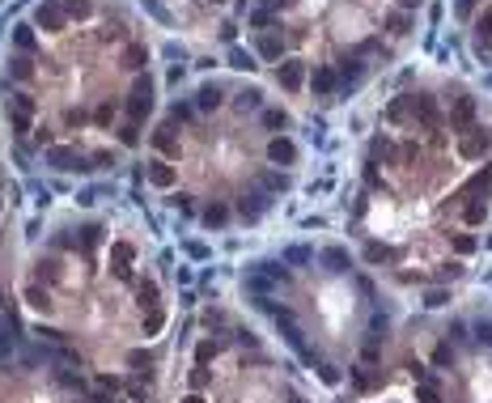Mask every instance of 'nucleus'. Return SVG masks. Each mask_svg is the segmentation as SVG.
Instances as JSON below:
<instances>
[{"label": "nucleus", "mask_w": 492, "mask_h": 403, "mask_svg": "<svg viewBox=\"0 0 492 403\" xmlns=\"http://www.w3.org/2000/svg\"><path fill=\"white\" fill-rule=\"evenodd\" d=\"M153 111V85H149V77H140L136 85H132V93H128V119L136 123V119H144Z\"/></svg>", "instance_id": "1"}, {"label": "nucleus", "mask_w": 492, "mask_h": 403, "mask_svg": "<svg viewBox=\"0 0 492 403\" xmlns=\"http://www.w3.org/2000/svg\"><path fill=\"white\" fill-rule=\"evenodd\" d=\"M47 166H56V170H89L77 149H64V144H51L47 149Z\"/></svg>", "instance_id": "2"}, {"label": "nucleus", "mask_w": 492, "mask_h": 403, "mask_svg": "<svg viewBox=\"0 0 492 403\" xmlns=\"http://www.w3.org/2000/svg\"><path fill=\"white\" fill-rule=\"evenodd\" d=\"M34 22H38L43 30H51V34H60L68 17H64V5H56V0H43V5L34 9Z\"/></svg>", "instance_id": "3"}, {"label": "nucleus", "mask_w": 492, "mask_h": 403, "mask_svg": "<svg viewBox=\"0 0 492 403\" xmlns=\"http://www.w3.org/2000/svg\"><path fill=\"white\" fill-rule=\"evenodd\" d=\"M132 259H136V250H132L128 242H115V246H111V272H115L119 280L132 276Z\"/></svg>", "instance_id": "4"}, {"label": "nucleus", "mask_w": 492, "mask_h": 403, "mask_svg": "<svg viewBox=\"0 0 492 403\" xmlns=\"http://www.w3.org/2000/svg\"><path fill=\"white\" fill-rule=\"evenodd\" d=\"M267 162H276V166H293V162H297V149H293V140L276 136V140L267 144Z\"/></svg>", "instance_id": "5"}, {"label": "nucleus", "mask_w": 492, "mask_h": 403, "mask_svg": "<svg viewBox=\"0 0 492 403\" xmlns=\"http://www.w3.org/2000/svg\"><path fill=\"white\" fill-rule=\"evenodd\" d=\"M276 77H281L285 89H301V85H306V64H301V60H285Z\"/></svg>", "instance_id": "6"}, {"label": "nucleus", "mask_w": 492, "mask_h": 403, "mask_svg": "<svg viewBox=\"0 0 492 403\" xmlns=\"http://www.w3.org/2000/svg\"><path fill=\"white\" fill-rule=\"evenodd\" d=\"M310 85H314V93H336V85H340V77H336V68H314V77H310Z\"/></svg>", "instance_id": "7"}, {"label": "nucleus", "mask_w": 492, "mask_h": 403, "mask_svg": "<svg viewBox=\"0 0 492 403\" xmlns=\"http://www.w3.org/2000/svg\"><path fill=\"white\" fill-rule=\"evenodd\" d=\"M412 111H416V98H395V102L387 107V123H403Z\"/></svg>", "instance_id": "8"}, {"label": "nucleus", "mask_w": 492, "mask_h": 403, "mask_svg": "<svg viewBox=\"0 0 492 403\" xmlns=\"http://www.w3.org/2000/svg\"><path fill=\"white\" fill-rule=\"evenodd\" d=\"M475 43H479V52H488V47H492V5H488L484 17L475 22Z\"/></svg>", "instance_id": "9"}, {"label": "nucleus", "mask_w": 492, "mask_h": 403, "mask_svg": "<svg viewBox=\"0 0 492 403\" xmlns=\"http://www.w3.org/2000/svg\"><path fill=\"white\" fill-rule=\"evenodd\" d=\"M170 132H174L170 123H166V128H157V132H153V144H157V149H161V153H166V158H174V153H179V140H174Z\"/></svg>", "instance_id": "10"}, {"label": "nucleus", "mask_w": 492, "mask_h": 403, "mask_svg": "<svg viewBox=\"0 0 492 403\" xmlns=\"http://www.w3.org/2000/svg\"><path fill=\"white\" fill-rule=\"evenodd\" d=\"M484 149H488V136H467V140L459 144V153H463L467 162H475V158H484Z\"/></svg>", "instance_id": "11"}, {"label": "nucleus", "mask_w": 492, "mask_h": 403, "mask_svg": "<svg viewBox=\"0 0 492 403\" xmlns=\"http://www.w3.org/2000/svg\"><path fill=\"white\" fill-rule=\"evenodd\" d=\"M149 183H153V187H174V170H170L166 162H153V166H149Z\"/></svg>", "instance_id": "12"}, {"label": "nucleus", "mask_w": 492, "mask_h": 403, "mask_svg": "<svg viewBox=\"0 0 492 403\" xmlns=\"http://www.w3.org/2000/svg\"><path fill=\"white\" fill-rule=\"evenodd\" d=\"M216 102H221V89H216V85H204V89L195 93V107H200V111H216Z\"/></svg>", "instance_id": "13"}, {"label": "nucleus", "mask_w": 492, "mask_h": 403, "mask_svg": "<svg viewBox=\"0 0 492 403\" xmlns=\"http://www.w3.org/2000/svg\"><path fill=\"white\" fill-rule=\"evenodd\" d=\"M64 17L85 22V17H94V5H89V0H64Z\"/></svg>", "instance_id": "14"}, {"label": "nucleus", "mask_w": 492, "mask_h": 403, "mask_svg": "<svg viewBox=\"0 0 492 403\" xmlns=\"http://www.w3.org/2000/svg\"><path fill=\"white\" fill-rule=\"evenodd\" d=\"M144 60H149V56H144L140 43H128V47H124V64H128V68H144Z\"/></svg>", "instance_id": "15"}, {"label": "nucleus", "mask_w": 492, "mask_h": 403, "mask_svg": "<svg viewBox=\"0 0 492 403\" xmlns=\"http://www.w3.org/2000/svg\"><path fill=\"white\" fill-rule=\"evenodd\" d=\"M136 297H140V310H157V284H153V280H144V284L136 289Z\"/></svg>", "instance_id": "16"}, {"label": "nucleus", "mask_w": 492, "mask_h": 403, "mask_svg": "<svg viewBox=\"0 0 492 403\" xmlns=\"http://www.w3.org/2000/svg\"><path fill=\"white\" fill-rule=\"evenodd\" d=\"M161 327H166V314H161V310H149V314H144V340L161 335Z\"/></svg>", "instance_id": "17"}, {"label": "nucleus", "mask_w": 492, "mask_h": 403, "mask_svg": "<svg viewBox=\"0 0 492 403\" xmlns=\"http://www.w3.org/2000/svg\"><path fill=\"white\" fill-rule=\"evenodd\" d=\"M13 115H30L34 119V98L30 93H13Z\"/></svg>", "instance_id": "18"}, {"label": "nucleus", "mask_w": 492, "mask_h": 403, "mask_svg": "<svg viewBox=\"0 0 492 403\" xmlns=\"http://www.w3.org/2000/svg\"><path fill=\"white\" fill-rule=\"evenodd\" d=\"M416 115L424 123H437V107H433V98H416Z\"/></svg>", "instance_id": "19"}, {"label": "nucleus", "mask_w": 492, "mask_h": 403, "mask_svg": "<svg viewBox=\"0 0 492 403\" xmlns=\"http://www.w3.org/2000/svg\"><path fill=\"white\" fill-rule=\"evenodd\" d=\"M484 217H488V204H467V208H463V221H467V225H479Z\"/></svg>", "instance_id": "20"}, {"label": "nucleus", "mask_w": 492, "mask_h": 403, "mask_svg": "<svg viewBox=\"0 0 492 403\" xmlns=\"http://www.w3.org/2000/svg\"><path fill=\"white\" fill-rule=\"evenodd\" d=\"M230 64H234V68H255L251 52H242V47H234V52H230Z\"/></svg>", "instance_id": "21"}, {"label": "nucleus", "mask_w": 492, "mask_h": 403, "mask_svg": "<svg viewBox=\"0 0 492 403\" xmlns=\"http://www.w3.org/2000/svg\"><path fill=\"white\" fill-rule=\"evenodd\" d=\"M416 399H420V403H442L437 386H428V382H420V386H416Z\"/></svg>", "instance_id": "22"}, {"label": "nucleus", "mask_w": 492, "mask_h": 403, "mask_svg": "<svg viewBox=\"0 0 492 403\" xmlns=\"http://www.w3.org/2000/svg\"><path fill=\"white\" fill-rule=\"evenodd\" d=\"M471 111H475V107H471V98H459V107H454V123H467V119H471Z\"/></svg>", "instance_id": "23"}, {"label": "nucleus", "mask_w": 492, "mask_h": 403, "mask_svg": "<svg viewBox=\"0 0 492 403\" xmlns=\"http://www.w3.org/2000/svg\"><path fill=\"white\" fill-rule=\"evenodd\" d=\"M13 38H17L22 52H30V47H34V30H30V26H17V34H13Z\"/></svg>", "instance_id": "24"}, {"label": "nucleus", "mask_w": 492, "mask_h": 403, "mask_svg": "<svg viewBox=\"0 0 492 403\" xmlns=\"http://www.w3.org/2000/svg\"><path fill=\"white\" fill-rule=\"evenodd\" d=\"M225 217H230V213H225L221 204H212V208L204 213V221H208V225H225Z\"/></svg>", "instance_id": "25"}, {"label": "nucleus", "mask_w": 492, "mask_h": 403, "mask_svg": "<svg viewBox=\"0 0 492 403\" xmlns=\"http://www.w3.org/2000/svg\"><path fill=\"white\" fill-rule=\"evenodd\" d=\"M259 52H263L267 60H276V56H281V43H276V38H271V34H267V38L259 43Z\"/></svg>", "instance_id": "26"}, {"label": "nucleus", "mask_w": 492, "mask_h": 403, "mask_svg": "<svg viewBox=\"0 0 492 403\" xmlns=\"http://www.w3.org/2000/svg\"><path fill=\"white\" fill-rule=\"evenodd\" d=\"M263 123H267V128H285L289 115H285V111H263Z\"/></svg>", "instance_id": "27"}, {"label": "nucleus", "mask_w": 492, "mask_h": 403, "mask_svg": "<svg viewBox=\"0 0 492 403\" xmlns=\"http://www.w3.org/2000/svg\"><path fill=\"white\" fill-rule=\"evenodd\" d=\"M454 250H459V255H471V250H475V238H471V234H459V238H454Z\"/></svg>", "instance_id": "28"}, {"label": "nucleus", "mask_w": 492, "mask_h": 403, "mask_svg": "<svg viewBox=\"0 0 492 403\" xmlns=\"http://www.w3.org/2000/svg\"><path fill=\"white\" fill-rule=\"evenodd\" d=\"M322 259H327V264H331V272H344V264H348V259H344V250H327V255H322Z\"/></svg>", "instance_id": "29"}, {"label": "nucleus", "mask_w": 492, "mask_h": 403, "mask_svg": "<svg viewBox=\"0 0 492 403\" xmlns=\"http://www.w3.org/2000/svg\"><path fill=\"white\" fill-rule=\"evenodd\" d=\"M13 77H22V81H30L34 77V68H30V60L22 56V60H13Z\"/></svg>", "instance_id": "30"}, {"label": "nucleus", "mask_w": 492, "mask_h": 403, "mask_svg": "<svg viewBox=\"0 0 492 403\" xmlns=\"http://www.w3.org/2000/svg\"><path fill=\"white\" fill-rule=\"evenodd\" d=\"M26 297H30V306H38V310H51V301H47V293H38V289H26Z\"/></svg>", "instance_id": "31"}, {"label": "nucleus", "mask_w": 492, "mask_h": 403, "mask_svg": "<svg viewBox=\"0 0 492 403\" xmlns=\"http://www.w3.org/2000/svg\"><path fill=\"white\" fill-rule=\"evenodd\" d=\"M373 153L378 158H395V144L391 140H373Z\"/></svg>", "instance_id": "32"}, {"label": "nucleus", "mask_w": 492, "mask_h": 403, "mask_svg": "<svg viewBox=\"0 0 492 403\" xmlns=\"http://www.w3.org/2000/svg\"><path fill=\"white\" fill-rule=\"evenodd\" d=\"M238 107H242V111H251V107H259V93H255V89H246V93L238 98Z\"/></svg>", "instance_id": "33"}, {"label": "nucleus", "mask_w": 492, "mask_h": 403, "mask_svg": "<svg viewBox=\"0 0 492 403\" xmlns=\"http://www.w3.org/2000/svg\"><path fill=\"white\" fill-rule=\"evenodd\" d=\"M428 310H437V306H446V293H428V301H424Z\"/></svg>", "instance_id": "34"}, {"label": "nucleus", "mask_w": 492, "mask_h": 403, "mask_svg": "<svg viewBox=\"0 0 492 403\" xmlns=\"http://www.w3.org/2000/svg\"><path fill=\"white\" fill-rule=\"evenodd\" d=\"M119 140H124V144H136V140H140V136H136V128H132V123H128V128H124V132H119Z\"/></svg>", "instance_id": "35"}, {"label": "nucleus", "mask_w": 492, "mask_h": 403, "mask_svg": "<svg viewBox=\"0 0 492 403\" xmlns=\"http://www.w3.org/2000/svg\"><path fill=\"white\" fill-rule=\"evenodd\" d=\"M212 352H216V344H200V352H195V357H200V365H204V361L212 357Z\"/></svg>", "instance_id": "36"}, {"label": "nucleus", "mask_w": 492, "mask_h": 403, "mask_svg": "<svg viewBox=\"0 0 492 403\" xmlns=\"http://www.w3.org/2000/svg\"><path fill=\"white\" fill-rule=\"evenodd\" d=\"M13 128L17 132H30V115H13Z\"/></svg>", "instance_id": "37"}, {"label": "nucleus", "mask_w": 492, "mask_h": 403, "mask_svg": "<svg viewBox=\"0 0 492 403\" xmlns=\"http://www.w3.org/2000/svg\"><path fill=\"white\" fill-rule=\"evenodd\" d=\"M471 5H475V0H459V13H471Z\"/></svg>", "instance_id": "38"}, {"label": "nucleus", "mask_w": 492, "mask_h": 403, "mask_svg": "<svg viewBox=\"0 0 492 403\" xmlns=\"http://www.w3.org/2000/svg\"><path fill=\"white\" fill-rule=\"evenodd\" d=\"M420 5V0H399V9H416Z\"/></svg>", "instance_id": "39"}, {"label": "nucleus", "mask_w": 492, "mask_h": 403, "mask_svg": "<svg viewBox=\"0 0 492 403\" xmlns=\"http://www.w3.org/2000/svg\"><path fill=\"white\" fill-rule=\"evenodd\" d=\"M183 403H204V395H187V399H183Z\"/></svg>", "instance_id": "40"}, {"label": "nucleus", "mask_w": 492, "mask_h": 403, "mask_svg": "<svg viewBox=\"0 0 492 403\" xmlns=\"http://www.w3.org/2000/svg\"><path fill=\"white\" fill-rule=\"evenodd\" d=\"M267 5H285V0H267Z\"/></svg>", "instance_id": "41"}, {"label": "nucleus", "mask_w": 492, "mask_h": 403, "mask_svg": "<svg viewBox=\"0 0 492 403\" xmlns=\"http://www.w3.org/2000/svg\"><path fill=\"white\" fill-rule=\"evenodd\" d=\"M212 5H225V0H212Z\"/></svg>", "instance_id": "42"}]
</instances>
